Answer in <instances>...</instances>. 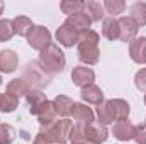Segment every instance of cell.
Wrapping results in <instances>:
<instances>
[{
  "label": "cell",
  "instance_id": "1",
  "mask_svg": "<svg viewBox=\"0 0 146 144\" xmlns=\"http://www.w3.org/2000/svg\"><path fill=\"white\" fill-rule=\"evenodd\" d=\"M99 41H100L99 34L92 29H88L85 32H80V37H78V59L82 63L95 65L99 61V56H100Z\"/></svg>",
  "mask_w": 146,
  "mask_h": 144
},
{
  "label": "cell",
  "instance_id": "2",
  "mask_svg": "<svg viewBox=\"0 0 146 144\" xmlns=\"http://www.w3.org/2000/svg\"><path fill=\"white\" fill-rule=\"evenodd\" d=\"M73 129V122L70 119H61L56 120L49 126H41V131L37 134H41L49 144H66L70 141V134Z\"/></svg>",
  "mask_w": 146,
  "mask_h": 144
},
{
  "label": "cell",
  "instance_id": "3",
  "mask_svg": "<svg viewBox=\"0 0 146 144\" xmlns=\"http://www.w3.org/2000/svg\"><path fill=\"white\" fill-rule=\"evenodd\" d=\"M39 65L49 75H53V73H60L65 70L66 58H65L63 51L60 49V46L51 42L39 53Z\"/></svg>",
  "mask_w": 146,
  "mask_h": 144
},
{
  "label": "cell",
  "instance_id": "4",
  "mask_svg": "<svg viewBox=\"0 0 146 144\" xmlns=\"http://www.w3.org/2000/svg\"><path fill=\"white\" fill-rule=\"evenodd\" d=\"M24 83L27 85L29 90H41L42 87H46L51 81V75L46 71L39 63L33 61L26 66L24 75H22Z\"/></svg>",
  "mask_w": 146,
  "mask_h": 144
},
{
  "label": "cell",
  "instance_id": "5",
  "mask_svg": "<svg viewBox=\"0 0 146 144\" xmlns=\"http://www.w3.org/2000/svg\"><path fill=\"white\" fill-rule=\"evenodd\" d=\"M27 42L33 49L42 51L48 44H51V32L44 26H34L33 31L27 34Z\"/></svg>",
  "mask_w": 146,
  "mask_h": 144
},
{
  "label": "cell",
  "instance_id": "6",
  "mask_svg": "<svg viewBox=\"0 0 146 144\" xmlns=\"http://www.w3.org/2000/svg\"><path fill=\"white\" fill-rule=\"evenodd\" d=\"M119 22V39L124 41V42H131L133 39H136V34H138V24L127 15V17H121L117 19Z\"/></svg>",
  "mask_w": 146,
  "mask_h": 144
},
{
  "label": "cell",
  "instance_id": "7",
  "mask_svg": "<svg viewBox=\"0 0 146 144\" xmlns=\"http://www.w3.org/2000/svg\"><path fill=\"white\" fill-rule=\"evenodd\" d=\"M72 80L76 87L85 88V87H88V85H94V81H95V73H94L92 68L76 66V68H73V71H72Z\"/></svg>",
  "mask_w": 146,
  "mask_h": 144
},
{
  "label": "cell",
  "instance_id": "8",
  "mask_svg": "<svg viewBox=\"0 0 146 144\" xmlns=\"http://www.w3.org/2000/svg\"><path fill=\"white\" fill-rule=\"evenodd\" d=\"M85 136H87V143L102 144L107 141L109 131L106 129V126L100 124H85Z\"/></svg>",
  "mask_w": 146,
  "mask_h": 144
},
{
  "label": "cell",
  "instance_id": "9",
  "mask_svg": "<svg viewBox=\"0 0 146 144\" xmlns=\"http://www.w3.org/2000/svg\"><path fill=\"white\" fill-rule=\"evenodd\" d=\"M107 107H109V112L112 115L114 120H126L129 112H131V107L126 100L122 98H112V100H107Z\"/></svg>",
  "mask_w": 146,
  "mask_h": 144
},
{
  "label": "cell",
  "instance_id": "10",
  "mask_svg": "<svg viewBox=\"0 0 146 144\" xmlns=\"http://www.w3.org/2000/svg\"><path fill=\"white\" fill-rule=\"evenodd\" d=\"M114 137L117 141H131L134 139V132H136V126H133L127 119L126 120H119L114 124Z\"/></svg>",
  "mask_w": 146,
  "mask_h": 144
},
{
  "label": "cell",
  "instance_id": "11",
  "mask_svg": "<svg viewBox=\"0 0 146 144\" xmlns=\"http://www.w3.org/2000/svg\"><path fill=\"white\" fill-rule=\"evenodd\" d=\"M129 54L134 63L143 65L146 58V37H136L129 42Z\"/></svg>",
  "mask_w": 146,
  "mask_h": 144
},
{
  "label": "cell",
  "instance_id": "12",
  "mask_svg": "<svg viewBox=\"0 0 146 144\" xmlns=\"http://www.w3.org/2000/svg\"><path fill=\"white\" fill-rule=\"evenodd\" d=\"M78 37L80 34L76 31H73L72 27H68L66 24H63L61 27H58L56 31V39L60 41V44H63L65 48H72L75 44H78Z\"/></svg>",
  "mask_w": 146,
  "mask_h": 144
},
{
  "label": "cell",
  "instance_id": "13",
  "mask_svg": "<svg viewBox=\"0 0 146 144\" xmlns=\"http://www.w3.org/2000/svg\"><path fill=\"white\" fill-rule=\"evenodd\" d=\"M68 27H72L73 31H76L78 34L80 32H85V31H88L90 29V24H92V20L88 19V15L85 14V12H80V14H75V15H70L68 19H66V22H65Z\"/></svg>",
  "mask_w": 146,
  "mask_h": 144
},
{
  "label": "cell",
  "instance_id": "14",
  "mask_svg": "<svg viewBox=\"0 0 146 144\" xmlns=\"http://www.w3.org/2000/svg\"><path fill=\"white\" fill-rule=\"evenodd\" d=\"M17 65H19V58H17V54L14 51H10V49L0 51V71L2 73L15 71Z\"/></svg>",
  "mask_w": 146,
  "mask_h": 144
},
{
  "label": "cell",
  "instance_id": "15",
  "mask_svg": "<svg viewBox=\"0 0 146 144\" xmlns=\"http://www.w3.org/2000/svg\"><path fill=\"white\" fill-rule=\"evenodd\" d=\"M80 97H82L83 102L94 104V105H100V104L104 102V93H102V90H100L99 87H95V85H88V87L82 88Z\"/></svg>",
  "mask_w": 146,
  "mask_h": 144
},
{
  "label": "cell",
  "instance_id": "16",
  "mask_svg": "<svg viewBox=\"0 0 146 144\" xmlns=\"http://www.w3.org/2000/svg\"><path fill=\"white\" fill-rule=\"evenodd\" d=\"M26 100H27V104H29V110H31V114H36L41 110V107L48 102V98H46V95L41 92V90H27V93H26Z\"/></svg>",
  "mask_w": 146,
  "mask_h": 144
},
{
  "label": "cell",
  "instance_id": "17",
  "mask_svg": "<svg viewBox=\"0 0 146 144\" xmlns=\"http://www.w3.org/2000/svg\"><path fill=\"white\" fill-rule=\"evenodd\" d=\"M72 115L78 124H94V112L85 104H75Z\"/></svg>",
  "mask_w": 146,
  "mask_h": 144
},
{
  "label": "cell",
  "instance_id": "18",
  "mask_svg": "<svg viewBox=\"0 0 146 144\" xmlns=\"http://www.w3.org/2000/svg\"><path fill=\"white\" fill-rule=\"evenodd\" d=\"M53 105H54V110H56L58 115L68 117V115H72L75 102L70 97H66V95H56V98L53 100Z\"/></svg>",
  "mask_w": 146,
  "mask_h": 144
},
{
  "label": "cell",
  "instance_id": "19",
  "mask_svg": "<svg viewBox=\"0 0 146 144\" xmlns=\"http://www.w3.org/2000/svg\"><path fill=\"white\" fill-rule=\"evenodd\" d=\"M56 117H58V114H56V110H54V105H53V102H46L41 110L37 112V119H39V122H41V126H49V124H53V122H56Z\"/></svg>",
  "mask_w": 146,
  "mask_h": 144
},
{
  "label": "cell",
  "instance_id": "20",
  "mask_svg": "<svg viewBox=\"0 0 146 144\" xmlns=\"http://www.w3.org/2000/svg\"><path fill=\"white\" fill-rule=\"evenodd\" d=\"M12 24H14V32L17 34V36H26L33 31V20L29 19V17H26V15H19V17H15L14 20H12Z\"/></svg>",
  "mask_w": 146,
  "mask_h": 144
},
{
  "label": "cell",
  "instance_id": "21",
  "mask_svg": "<svg viewBox=\"0 0 146 144\" xmlns=\"http://www.w3.org/2000/svg\"><path fill=\"white\" fill-rule=\"evenodd\" d=\"M131 19L138 24V27H143L146 26V3L145 2H136L131 5Z\"/></svg>",
  "mask_w": 146,
  "mask_h": 144
},
{
  "label": "cell",
  "instance_id": "22",
  "mask_svg": "<svg viewBox=\"0 0 146 144\" xmlns=\"http://www.w3.org/2000/svg\"><path fill=\"white\" fill-rule=\"evenodd\" d=\"M104 5L102 3H99V2H87L85 3V14L88 15V19L92 20V22H99L100 19H104Z\"/></svg>",
  "mask_w": 146,
  "mask_h": 144
},
{
  "label": "cell",
  "instance_id": "23",
  "mask_svg": "<svg viewBox=\"0 0 146 144\" xmlns=\"http://www.w3.org/2000/svg\"><path fill=\"white\" fill-rule=\"evenodd\" d=\"M102 34H104V37H107L109 41H115V39H119V22H117L115 17H109V19L104 20Z\"/></svg>",
  "mask_w": 146,
  "mask_h": 144
},
{
  "label": "cell",
  "instance_id": "24",
  "mask_svg": "<svg viewBox=\"0 0 146 144\" xmlns=\"http://www.w3.org/2000/svg\"><path fill=\"white\" fill-rule=\"evenodd\" d=\"M27 90H29V88H27V85L24 83L22 78H14V80L9 81V85H7V93L14 95V97H17V98H21L22 95H26Z\"/></svg>",
  "mask_w": 146,
  "mask_h": 144
},
{
  "label": "cell",
  "instance_id": "25",
  "mask_svg": "<svg viewBox=\"0 0 146 144\" xmlns=\"http://www.w3.org/2000/svg\"><path fill=\"white\" fill-rule=\"evenodd\" d=\"M60 7H61L63 14H68V17H70L75 14H80L85 9V2H82V0H63Z\"/></svg>",
  "mask_w": 146,
  "mask_h": 144
},
{
  "label": "cell",
  "instance_id": "26",
  "mask_svg": "<svg viewBox=\"0 0 146 144\" xmlns=\"http://www.w3.org/2000/svg\"><path fill=\"white\" fill-rule=\"evenodd\" d=\"M19 105V98L10 95V93H3L2 97V105H0V112H5V114H10L14 112Z\"/></svg>",
  "mask_w": 146,
  "mask_h": 144
},
{
  "label": "cell",
  "instance_id": "27",
  "mask_svg": "<svg viewBox=\"0 0 146 144\" xmlns=\"http://www.w3.org/2000/svg\"><path fill=\"white\" fill-rule=\"evenodd\" d=\"M15 139V129L9 124H0V144H12Z\"/></svg>",
  "mask_w": 146,
  "mask_h": 144
},
{
  "label": "cell",
  "instance_id": "28",
  "mask_svg": "<svg viewBox=\"0 0 146 144\" xmlns=\"http://www.w3.org/2000/svg\"><path fill=\"white\" fill-rule=\"evenodd\" d=\"M97 117H99L100 126H109L114 122V119L109 112V107H107V102H102L100 105H97Z\"/></svg>",
  "mask_w": 146,
  "mask_h": 144
},
{
  "label": "cell",
  "instance_id": "29",
  "mask_svg": "<svg viewBox=\"0 0 146 144\" xmlns=\"http://www.w3.org/2000/svg\"><path fill=\"white\" fill-rule=\"evenodd\" d=\"M14 34H15V32H14V24H12V20L2 19V20H0V42L9 41Z\"/></svg>",
  "mask_w": 146,
  "mask_h": 144
},
{
  "label": "cell",
  "instance_id": "30",
  "mask_svg": "<svg viewBox=\"0 0 146 144\" xmlns=\"http://www.w3.org/2000/svg\"><path fill=\"white\" fill-rule=\"evenodd\" d=\"M104 9L107 10V14H112V17H114L115 14H122V12H124L126 3H124L122 0H106Z\"/></svg>",
  "mask_w": 146,
  "mask_h": 144
},
{
  "label": "cell",
  "instance_id": "31",
  "mask_svg": "<svg viewBox=\"0 0 146 144\" xmlns=\"http://www.w3.org/2000/svg\"><path fill=\"white\" fill-rule=\"evenodd\" d=\"M134 83H136V88H139V90L146 92V68H143V70H139V71L136 73V76H134Z\"/></svg>",
  "mask_w": 146,
  "mask_h": 144
},
{
  "label": "cell",
  "instance_id": "32",
  "mask_svg": "<svg viewBox=\"0 0 146 144\" xmlns=\"http://www.w3.org/2000/svg\"><path fill=\"white\" fill-rule=\"evenodd\" d=\"M134 141L138 144H146V126H138V127H136Z\"/></svg>",
  "mask_w": 146,
  "mask_h": 144
},
{
  "label": "cell",
  "instance_id": "33",
  "mask_svg": "<svg viewBox=\"0 0 146 144\" xmlns=\"http://www.w3.org/2000/svg\"><path fill=\"white\" fill-rule=\"evenodd\" d=\"M33 144H49V143H48V141H46V139H44V137H42L41 134H37L36 139H34V143H33Z\"/></svg>",
  "mask_w": 146,
  "mask_h": 144
},
{
  "label": "cell",
  "instance_id": "34",
  "mask_svg": "<svg viewBox=\"0 0 146 144\" xmlns=\"http://www.w3.org/2000/svg\"><path fill=\"white\" fill-rule=\"evenodd\" d=\"M3 14V2H0V15Z\"/></svg>",
  "mask_w": 146,
  "mask_h": 144
},
{
  "label": "cell",
  "instance_id": "35",
  "mask_svg": "<svg viewBox=\"0 0 146 144\" xmlns=\"http://www.w3.org/2000/svg\"><path fill=\"white\" fill-rule=\"evenodd\" d=\"M2 97H3V93H0V105H2Z\"/></svg>",
  "mask_w": 146,
  "mask_h": 144
},
{
  "label": "cell",
  "instance_id": "36",
  "mask_svg": "<svg viewBox=\"0 0 146 144\" xmlns=\"http://www.w3.org/2000/svg\"><path fill=\"white\" fill-rule=\"evenodd\" d=\"M0 85H2V76H0Z\"/></svg>",
  "mask_w": 146,
  "mask_h": 144
},
{
  "label": "cell",
  "instance_id": "37",
  "mask_svg": "<svg viewBox=\"0 0 146 144\" xmlns=\"http://www.w3.org/2000/svg\"><path fill=\"white\" fill-rule=\"evenodd\" d=\"M145 104H146V95H145Z\"/></svg>",
  "mask_w": 146,
  "mask_h": 144
},
{
  "label": "cell",
  "instance_id": "38",
  "mask_svg": "<svg viewBox=\"0 0 146 144\" xmlns=\"http://www.w3.org/2000/svg\"><path fill=\"white\" fill-rule=\"evenodd\" d=\"M145 63H146V58H145Z\"/></svg>",
  "mask_w": 146,
  "mask_h": 144
},
{
  "label": "cell",
  "instance_id": "39",
  "mask_svg": "<svg viewBox=\"0 0 146 144\" xmlns=\"http://www.w3.org/2000/svg\"><path fill=\"white\" fill-rule=\"evenodd\" d=\"M73 144H76V143H73Z\"/></svg>",
  "mask_w": 146,
  "mask_h": 144
},
{
  "label": "cell",
  "instance_id": "40",
  "mask_svg": "<svg viewBox=\"0 0 146 144\" xmlns=\"http://www.w3.org/2000/svg\"><path fill=\"white\" fill-rule=\"evenodd\" d=\"M145 126H146V124H145Z\"/></svg>",
  "mask_w": 146,
  "mask_h": 144
}]
</instances>
